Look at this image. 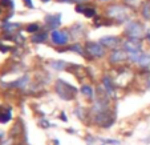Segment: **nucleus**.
Wrapping results in <instances>:
<instances>
[{
  "label": "nucleus",
  "mask_w": 150,
  "mask_h": 145,
  "mask_svg": "<svg viewBox=\"0 0 150 145\" xmlns=\"http://www.w3.org/2000/svg\"><path fill=\"white\" fill-rule=\"evenodd\" d=\"M51 65H52V68L57 69V71L65 68V63H64V61H52Z\"/></svg>",
  "instance_id": "obj_15"
},
{
  "label": "nucleus",
  "mask_w": 150,
  "mask_h": 145,
  "mask_svg": "<svg viewBox=\"0 0 150 145\" xmlns=\"http://www.w3.org/2000/svg\"><path fill=\"white\" fill-rule=\"evenodd\" d=\"M142 16L144 19L150 20V0H146L142 6Z\"/></svg>",
  "instance_id": "obj_12"
},
{
  "label": "nucleus",
  "mask_w": 150,
  "mask_h": 145,
  "mask_svg": "<svg viewBox=\"0 0 150 145\" xmlns=\"http://www.w3.org/2000/svg\"><path fill=\"white\" fill-rule=\"evenodd\" d=\"M141 1H142V0H125L126 6H127V7H132V8L141 6Z\"/></svg>",
  "instance_id": "obj_16"
},
{
  "label": "nucleus",
  "mask_w": 150,
  "mask_h": 145,
  "mask_svg": "<svg viewBox=\"0 0 150 145\" xmlns=\"http://www.w3.org/2000/svg\"><path fill=\"white\" fill-rule=\"evenodd\" d=\"M125 35L129 39H139L141 40L145 35V29L139 21H129L125 27Z\"/></svg>",
  "instance_id": "obj_2"
},
{
  "label": "nucleus",
  "mask_w": 150,
  "mask_h": 145,
  "mask_svg": "<svg viewBox=\"0 0 150 145\" xmlns=\"http://www.w3.org/2000/svg\"><path fill=\"white\" fill-rule=\"evenodd\" d=\"M45 39H47V33H40V35H35L32 37V41L33 43H42Z\"/></svg>",
  "instance_id": "obj_13"
},
{
  "label": "nucleus",
  "mask_w": 150,
  "mask_h": 145,
  "mask_svg": "<svg viewBox=\"0 0 150 145\" xmlns=\"http://www.w3.org/2000/svg\"><path fill=\"white\" fill-rule=\"evenodd\" d=\"M24 3L27 4V7H29V8H33V4H32V0H24Z\"/></svg>",
  "instance_id": "obj_22"
},
{
  "label": "nucleus",
  "mask_w": 150,
  "mask_h": 145,
  "mask_svg": "<svg viewBox=\"0 0 150 145\" xmlns=\"http://www.w3.org/2000/svg\"><path fill=\"white\" fill-rule=\"evenodd\" d=\"M100 44H102L106 48H117V45L120 44V39L116 36H106L100 40Z\"/></svg>",
  "instance_id": "obj_7"
},
{
  "label": "nucleus",
  "mask_w": 150,
  "mask_h": 145,
  "mask_svg": "<svg viewBox=\"0 0 150 145\" xmlns=\"http://www.w3.org/2000/svg\"><path fill=\"white\" fill-rule=\"evenodd\" d=\"M27 31L28 32H36V31H39V26L37 24H29L28 27H27Z\"/></svg>",
  "instance_id": "obj_18"
},
{
  "label": "nucleus",
  "mask_w": 150,
  "mask_h": 145,
  "mask_svg": "<svg viewBox=\"0 0 150 145\" xmlns=\"http://www.w3.org/2000/svg\"><path fill=\"white\" fill-rule=\"evenodd\" d=\"M52 37V41H53L54 44H57V45H64V44L68 43V33L64 31H57V29H54L53 32H52L51 35Z\"/></svg>",
  "instance_id": "obj_6"
},
{
  "label": "nucleus",
  "mask_w": 150,
  "mask_h": 145,
  "mask_svg": "<svg viewBox=\"0 0 150 145\" xmlns=\"http://www.w3.org/2000/svg\"><path fill=\"white\" fill-rule=\"evenodd\" d=\"M108 16L118 23H124L130 17V9L125 6H112L108 9Z\"/></svg>",
  "instance_id": "obj_1"
},
{
  "label": "nucleus",
  "mask_w": 150,
  "mask_h": 145,
  "mask_svg": "<svg viewBox=\"0 0 150 145\" xmlns=\"http://www.w3.org/2000/svg\"><path fill=\"white\" fill-rule=\"evenodd\" d=\"M147 87H149V88H150V80H149V82H147Z\"/></svg>",
  "instance_id": "obj_24"
},
{
  "label": "nucleus",
  "mask_w": 150,
  "mask_h": 145,
  "mask_svg": "<svg viewBox=\"0 0 150 145\" xmlns=\"http://www.w3.org/2000/svg\"><path fill=\"white\" fill-rule=\"evenodd\" d=\"M100 1H109V0H100Z\"/></svg>",
  "instance_id": "obj_25"
},
{
  "label": "nucleus",
  "mask_w": 150,
  "mask_h": 145,
  "mask_svg": "<svg viewBox=\"0 0 150 145\" xmlns=\"http://www.w3.org/2000/svg\"><path fill=\"white\" fill-rule=\"evenodd\" d=\"M147 39H149V40H150V33H149V35H147Z\"/></svg>",
  "instance_id": "obj_26"
},
{
  "label": "nucleus",
  "mask_w": 150,
  "mask_h": 145,
  "mask_svg": "<svg viewBox=\"0 0 150 145\" xmlns=\"http://www.w3.org/2000/svg\"><path fill=\"white\" fill-rule=\"evenodd\" d=\"M129 57L133 63L139 64L141 67H147L150 65V55L147 53H142V52H136V53H129Z\"/></svg>",
  "instance_id": "obj_3"
},
{
  "label": "nucleus",
  "mask_w": 150,
  "mask_h": 145,
  "mask_svg": "<svg viewBox=\"0 0 150 145\" xmlns=\"http://www.w3.org/2000/svg\"><path fill=\"white\" fill-rule=\"evenodd\" d=\"M17 27V24H6L4 26V29H7V31H12V29H15Z\"/></svg>",
  "instance_id": "obj_20"
},
{
  "label": "nucleus",
  "mask_w": 150,
  "mask_h": 145,
  "mask_svg": "<svg viewBox=\"0 0 150 145\" xmlns=\"http://www.w3.org/2000/svg\"><path fill=\"white\" fill-rule=\"evenodd\" d=\"M72 51H76V52H79V53H82V49L81 48H80V45H77V44H76V45H73V47H72Z\"/></svg>",
  "instance_id": "obj_21"
},
{
  "label": "nucleus",
  "mask_w": 150,
  "mask_h": 145,
  "mask_svg": "<svg viewBox=\"0 0 150 145\" xmlns=\"http://www.w3.org/2000/svg\"><path fill=\"white\" fill-rule=\"evenodd\" d=\"M81 92H82L84 95H86V96H89V97L93 95V91H92V88H91V87H88V85H84V87H82V88H81Z\"/></svg>",
  "instance_id": "obj_17"
},
{
  "label": "nucleus",
  "mask_w": 150,
  "mask_h": 145,
  "mask_svg": "<svg viewBox=\"0 0 150 145\" xmlns=\"http://www.w3.org/2000/svg\"><path fill=\"white\" fill-rule=\"evenodd\" d=\"M86 48V52L89 55L94 57H102L105 55V49H104V45L102 44H98V43H88L85 45Z\"/></svg>",
  "instance_id": "obj_5"
},
{
  "label": "nucleus",
  "mask_w": 150,
  "mask_h": 145,
  "mask_svg": "<svg viewBox=\"0 0 150 145\" xmlns=\"http://www.w3.org/2000/svg\"><path fill=\"white\" fill-rule=\"evenodd\" d=\"M104 85H105V88H106V91H108L109 93L113 92V85H112V81H110L109 77H104Z\"/></svg>",
  "instance_id": "obj_14"
},
{
  "label": "nucleus",
  "mask_w": 150,
  "mask_h": 145,
  "mask_svg": "<svg viewBox=\"0 0 150 145\" xmlns=\"http://www.w3.org/2000/svg\"><path fill=\"white\" fill-rule=\"evenodd\" d=\"M45 23L48 24L51 28H57L61 23V15H48L45 17Z\"/></svg>",
  "instance_id": "obj_9"
},
{
  "label": "nucleus",
  "mask_w": 150,
  "mask_h": 145,
  "mask_svg": "<svg viewBox=\"0 0 150 145\" xmlns=\"http://www.w3.org/2000/svg\"><path fill=\"white\" fill-rule=\"evenodd\" d=\"M124 49L127 53H136V52H141L142 44L139 39H127L124 43Z\"/></svg>",
  "instance_id": "obj_4"
},
{
  "label": "nucleus",
  "mask_w": 150,
  "mask_h": 145,
  "mask_svg": "<svg viewBox=\"0 0 150 145\" xmlns=\"http://www.w3.org/2000/svg\"><path fill=\"white\" fill-rule=\"evenodd\" d=\"M72 1H76V3H84V1H86V0H72Z\"/></svg>",
  "instance_id": "obj_23"
},
{
  "label": "nucleus",
  "mask_w": 150,
  "mask_h": 145,
  "mask_svg": "<svg viewBox=\"0 0 150 145\" xmlns=\"http://www.w3.org/2000/svg\"><path fill=\"white\" fill-rule=\"evenodd\" d=\"M9 120H11V111L0 107V122H1V124H6Z\"/></svg>",
  "instance_id": "obj_10"
},
{
  "label": "nucleus",
  "mask_w": 150,
  "mask_h": 145,
  "mask_svg": "<svg viewBox=\"0 0 150 145\" xmlns=\"http://www.w3.org/2000/svg\"><path fill=\"white\" fill-rule=\"evenodd\" d=\"M42 1H49V0H42Z\"/></svg>",
  "instance_id": "obj_27"
},
{
  "label": "nucleus",
  "mask_w": 150,
  "mask_h": 145,
  "mask_svg": "<svg viewBox=\"0 0 150 145\" xmlns=\"http://www.w3.org/2000/svg\"><path fill=\"white\" fill-rule=\"evenodd\" d=\"M0 4H6V7H13V3H12V0H0Z\"/></svg>",
  "instance_id": "obj_19"
},
{
  "label": "nucleus",
  "mask_w": 150,
  "mask_h": 145,
  "mask_svg": "<svg viewBox=\"0 0 150 145\" xmlns=\"http://www.w3.org/2000/svg\"><path fill=\"white\" fill-rule=\"evenodd\" d=\"M61 1H68V0H61Z\"/></svg>",
  "instance_id": "obj_28"
},
{
  "label": "nucleus",
  "mask_w": 150,
  "mask_h": 145,
  "mask_svg": "<svg viewBox=\"0 0 150 145\" xmlns=\"http://www.w3.org/2000/svg\"><path fill=\"white\" fill-rule=\"evenodd\" d=\"M77 12H82L86 17H94L96 16V11L93 8H89V7H77L76 8Z\"/></svg>",
  "instance_id": "obj_11"
},
{
  "label": "nucleus",
  "mask_w": 150,
  "mask_h": 145,
  "mask_svg": "<svg viewBox=\"0 0 150 145\" xmlns=\"http://www.w3.org/2000/svg\"><path fill=\"white\" fill-rule=\"evenodd\" d=\"M127 59V52L125 51H121V49H117V51L112 52L110 55V63H121V61H125V60Z\"/></svg>",
  "instance_id": "obj_8"
}]
</instances>
